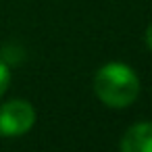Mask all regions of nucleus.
Instances as JSON below:
<instances>
[{"instance_id": "f257e3e1", "label": "nucleus", "mask_w": 152, "mask_h": 152, "mask_svg": "<svg viewBox=\"0 0 152 152\" xmlns=\"http://www.w3.org/2000/svg\"><path fill=\"white\" fill-rule=\"evenodd\" d=\"M94 92L102 104L125 108L140 96V77L125 63H106L94 77Z\"/></svg>"}, {"instance_id": "f03ea898", "label": "nucleus", "mask_w": 152, "mask_h": 152, "mask_svg": "<svg viewBox=\"0 0 152 152\" xmlns=\"http://www.w3.org/2000/svg\"><path fill=\"white\" fill-rule=\"evenodd\" d=\"M36 123V110L27 100L15 98L0 106V133L17 137L27 133Z\"/></svg>"}, {"instance_id": "7ed1b4c3", "label": "nucleus", "mask_w": 152, "mask_h": 152, "mask_svg": "<svg viewBox=\"0 0 152 152\" xmlns=\"http://www.w3.org/2000/svg\"><path fill=\"white\" fill-rule=\"evenodd\" d=\"M121 152H152V123H135L121 137Z\"/></svg>"}, {"instance_id": "20e7f679", "label": "nucleus", "mask_w": 152, "mask_h": 152, "mask_svg": "<svg viewBox=\"0 0 152 152\" xmlns=\"http://www.w3.org/2000/svg\"><path fill=\"white\" fill-rule=\"evenodd\" d=\"M9 86H11V69H9L7 63L0 61V98L4 96V92L9 90Z\"/></svg>"}, {"instance_id": "39448f33", "label": "nucleus", "mask_w": 152, "mask_h": 152, "mask_svg": "<svg viewBox=\"0 0 152 152\" xmlns=\"http://www.w3.org/2000/svg\"><path fill=\"white\" fill-rule=\"evenodd\" d=\"M146 44H148V48H150V52H152V23H150V27L146 29Z\"/></svg>"}]
</instances>
